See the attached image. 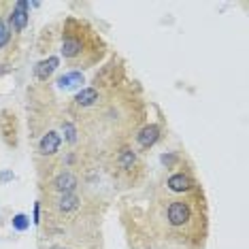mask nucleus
Masks as SVG:
<instances>
[{
    "label": "nucleus",
    "mask_w": 249,
    "mask_h": 249,
    "mask_svg": "<svg viewBox=\"0 0 249 249\" xmlns=\"http://www.w3.org/2000/svg\"><path fill=\"white\" fill-rule=\"evenodd\" d=\"M149 226L156 236L200 247L207 236V202L200 185L190 192H173L162 185L149 209Z\"/></svg>",
    "instance_id": "nucleus-1"
},
{
    "label": "nucleus",
    "mask_w": 249,
    "mask_h": 249,
    "mask_svg": "<svg viewBox=\"0 0 249 249\" xmlns=\"http://www.w3.org/2000/svg\"><path fill=\"white\" fill-rule=\"evenodd\" d=\"M62 58L75 69H92L107 53L103 36L88 21L69 18L62 28Z\"/></svg>",
    "instance_id": "nucleus-2"
},
{
    "label": "nucleus",
    "mask_w": 249,
    "mask_h": 249,
    "mask_svg": "<svg viewBox=\"0 0 249 249\" xmlns=\"http://www.w3.org/2000/svg\"><path fill=\"white\" fill-rule=\"evenodd\" d=\"M107 166H109L113 179L124 181L126 185L137 183L139 177L143 175V164L139 160V154H137V149H132L130 145L113 147L109 151Z\"/></svg>",
    "instance_id": "nucleus-3"
},
{
    "label": "nucleus",
    "mask_w": 249,
    "mask_h": 249,
    "mask_svg": "<svg viewBox=\"0 0 249 249\" xmlns=\"http://www.w3.org/2000/svg\"><path fill=\"white\" fill-rule=\"evenodd\" d=\"M79 188V177L72 171H60L45 183L47 196H58V194H75Z\"/></svg>",
    "instance_id": "nucleus-4"
},
{
    "label": "nucleus",
    "mask_w": 249,
    "mask_h": 249,
    "mask_svg": "<svg viewBox=\"0 0 249 249\" xmlns=\"http://www.w3.org/2000/svg\"><path fill=\"white\" fill-rule=\"evenodd\" d=\"M0 134H2L4 143L9 147L18 145V120H15V113L11 111L0 113Z\"/></svg>",
    "instance_id": "nucleus-5"
},
{
    "label": "nucleus",
    "mask_w": 249,
    "mask_h": 249,
    "mask_svg": "<svg viewBox=\"0 0 249 249\" xmlns=\"http://www.w3.org/2000/svg\"><path fill=\"white\" fill-rule=\"evenodd\" d=\"M60 145H62V137L55 130H47V132L43 134V139H41V143H38V154L45 156V158H49V156H55L58 154V149H60Z\"/></svg>",
    "instance_id": "nucleus-6"
},
{
    "label": "nucleus",
    "mask_w": 249,
    "mask_h": 249,
    "mask_svg": "<svg viewBox=\"0 0 249 249\" xmlns=\"http://www.w3.org/2000/svg\"><path fill=\"white\" fill-rule=\"evenodd\" d=\"M158 139H160V126L158 124H149V126H143L137 132V143L141 149H149V147H154L158 143Z\"/></svg>",
    "instance_id": "nucleus-7"
},
{
    "label": "nucleus",
    "mask_w": 249,
    "mask_h": 249,
    "mask_svg": "<svg viewBox=\"0 0 249 249\" xmlns=\"http://www.w3.org/2000/svg\"><path fill=\"white\" fill-rule=\"evenodd\" d=\"M28 7H30V4H28L26 0L15 2L13 13H11V28H13V32H21L28 26Z\"/></svg>",
    "instance_id": "nucleus-8"
},
{
    "label": "nucleus",
    "mask_w": 249,
    "mask_h": 249,
    "mask_svg": "<svg viewBox=\"0 0 249 249\" xmlns=\"http://www.w3.org/2000/svg\"><path fill=\"white\" fill-rule=\"evenodd\" d=\"M100 98V92L96 88H86L81 89L75 100H72V107H75V111H83V109H89L92 105H96V100Z\"/></svg>",
    "instance_id": "nucleus-9"
},
{
    "label": "nucleus",
    "mask_w": 249,
    "mask_h": 249,
    "mask_svg": "<svg viewBox=\"0 0 249 249\" xmlns=\"http://www.w3.org/2000/svg\"><path fill=\"white\" fill-rule=\"evenodd\" d=\"M83 83V75L79 71H71V72H66V75H62L58 79V86L62 89H71V88H77V86H81Z\"/></svg>",
    "instance_id": "nucleus-10"
},
{
    "label": "nucleus",
    "mask_w": 249,
    "mask_h": 249,
    "mask_svg": "<svg viewBox=\"0 0 249 249\" xmlns=\"http://www.w3.org/2000/svg\"><path fill=\"white\" fill-rule=\"evenodd\" d=\"M58 58H49V60H43L41 64L36 66V79L38 81H45V79H47L49 75H52V72L55 71V66H58Z\"/></svg>",
    "instance_id": "nucleus-11"
},
{
    "label": "nucleus",
    "mask_w": 249,
    "mask_h": 249,
    "mask_svg": "<svg viewBox=\"0 0 249 249\" xmlns=\"http://www.w3.org/2000/svg\"><path fill=\"white\" fill-rule=\"evenodd\" d=\"M11 45V28L4 24L2 19H0V52L2 49H7Z\"/></svg>",
    "instance_id": "nucleus-12"
},
{
    "label": "nucleus",
    "mask_w": 249,
    "mask_h": 249,
    "mask_svg": "<svg viewBox=\"0 0 249 249\" xmlns=\"http://www.w3.org/2000/svg\"><path fill=\"white\" fill-rule=\"evenodd\" d=\"M13 228H15V230H19V232L28 230V228H30V219H28L24 213L15 215V217H13Z\"/></svg>",
    "instance_id": "nucleus-13"
},
{
    "label": "nucleus",
    "mask_w": 249,
    "mask_h": 249,
    "mask_svg": "<svg viewBox=\"0 0 249 249\" xmlns=\"http://www.w3.org/2000/svg\"><path fill=\"white\" fill-rule=\"evenodd\" d=\"M9 179H13V173H2V175H0V181H2V183H4V181H9Z\"/></svg>",
    "instance_id": "nucleus-14"
}]
</instances>
